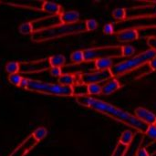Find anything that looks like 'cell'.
Returning a JSON list of instances; mask_svg holds the SVG:
<instances>
[{"label": "cell", "mask_w": 156, "mask_h": 156, "mask_svg": "<svg viewBox=\"0 0 156 156\" xmlns=\"http://www.w3.org/2000/svg\"><path fill=\"white\" fill-rule=\"evenodd\" d=\"M76 101L80 106L90 108L91 110H94L95 112H98L101 114H104L115 121H118L134 130H136L138 133L145 134L148 125L144 122L138 120L134 115L131 114L130 112L118 108L109 102L103 101L101 100L95 99L91 96H80L76 97Z\"/></svg>", "instance_id": "cell-1"}, {"label": "cell", "mask_w": 156, "mask_h": 156, "mask_svg": "<svg viewBox=\"0 0 156 156\" xmlns=\"http://www.w3.org/2000/svg\"><path fill=\"white\" fill-rule=\"evenodd\" d=\"M84 32H87L85 21L80 20L75 24H56L38 29L31 35L30 38L33 42L41 43Z\"/></svg>", "instance_id": "cell-2"}, {"label": "cell", "mask_w": 156, "mask_h": 156, "mask_svg": "<svg viewBox=\"0 0 156 156\" xmlns=\"http://www.w3.org/2000/svg\"><path fill=\"white\" fill-rule=\"evenodd\" d=\"M156 57V51L149 48L138 55H135L134 57H132L128 59L122 60L121 62L116 63L111 69V74L112 78H116L124 74H127L142 66L144 64L148 63L152 58Z\"/></svg>", "instance_id": "cell-3"}, {"label": "cell", "mask_w": 156, "mask_h": 156, "mask_svg": "<svg viewBox=\"0 0 156 156\" xmlns=\"http://www.w3.org/2000/svg\"><path fill=\"white\" fill-rule=\"evenodd\" d=\"M28 91L36 92L44 95H52V96H59V97H70L73 96L72 87L63 86L58 83H49L37 80H27V84L26 89Z\"/></svg>", "instance_id": "cell-4"}, {"label": "cell", "mask_w": 156, "mask_h": 156, "mask_svg": "<svg viewBox=\"0 0 156 156\" xmlns=\"http://www.w3.org/2000/svg\"><path fill=\"white\" fill-rule=\"evenodd\" d=\"M122 46H104L98 48H90L83 49L84 52V62H91L100 58H122Z\"/></svg>", "instance_id": "cell-5"}, {"label": "cell", "mask_w": 156, "mask_h": 156, "mask_svg": "<svg viewBox=\"0 0 156 156\" xmlns=\"http://www.w3.org/2000/svg\"><path fill=\"white\" fill-rule=\"evenodd\" d=\"M19 64H20V72L23 74L39 73L42 71L48 70L51 68L48 58L37 59V60H32V61H23V62H19Z\"/></svg>", "instance_id": "cell-6"}, {"label": "cell", "mask_w": 156, "mask_h": 156, "mask_svg": "<svg viewBox=\"0 0 156 156\" xmlns=\"http://www.w3.org/2000/svg\"><path fill=\"white\" fill-rule=\"evenodd\" d=\"M112 78L110 70H95L91 72H86L80 74V83L89 84H100Z\"/></svg>", "instance_id": "cell-7"}, {"label": "cell", "mask_w": 156, "mask_h": 156, "mask_svg": "<svg viewBox=\"0 0 156 156\" xmlns=\"http://www.w3.org/2000/svg\"><path fill=\"white\" fill-rule=\"evenodd\" d=\"M37 144L38 142L36 141L34 137L30 134L9 154V156H25L35 146H37Z\"/></svg>", "instance_id": "cell-8"}, {"label": "cell", "mask_w": 156, "mask_h": 156, "mask_svg": "<svg viewBox=\"0 0 156 156\" xmlns=\"http://www.w3.org/2000/svg\"><path fill=\"white\" fill-rule=\"evenodd\" d=\"M134 116L148 126L156 124V115L144 107H137L134 110Z\"/></svg>", "instance_id": "cell-9"}, {"label": "cell", "mask_w": 156, "mask_h": 156, "mask_svg": "<svg viewBox=\"0 0 156 156\" xmlns=\"http://www.w3.org/2000/svg\"><path fill=\"white\" fill-rule=\"evenodd\" d=\"M117 40L121 43H129L137 40L140 37V33L137 28H127L116 33Z\"/></svg>", "instance_id": "cell-10"}, {"label": "cell", "mask_w": 156, "mask_h": 156, "mask_svg": "<svg viewBox=\"0 0 156 156\" xmlns=\"http://www.w3.org/2000/svg\"><path fill=\"white\" fill-rule=\"evenodd\" d=\"M59 24H75L80 21V15L77 10L63 11L58 16Z\"/></svg>", "instance_id": "cell-11"}, {"label": "cell", "mask_w": 156, "mask_h": 156, "mask_svg": "<svg viewBox=\"0 0 156 156\" xmlns=\"http://www.w3.org/2000/svg\"><path fill=\"white\" fill-rule=\"evenodd\" d=\"M144 139V136L143 133H136L133 143L127 147L123 156H136L137 151L142 147Z\"/></svg>", "instance_id": "cell-12"}, {"label": "cell", "mask_w": 156, "mask_h": 156, "mask_svg": "<svg viewBox=\"0 0 156 156\" xmlns=\"http://www.w3.org/2000/svg\"><path fill=\"white\" fill-rule=\"evenodd\" d=\"M40 11H43L47 14H50L51 16H59L62 12V6L59 4L54 3V2H48V1H43L41 3L40 6Z\"/></svg>", "instance_id": "cell-13"}, {"label": "cell", "mask_w": 156, "mask_h": 156, "mask_svg": "<svg viewBox=\"0 0 156 156\" xmlns=\"http://www.w3.org/2000/svg\"><path fill=\"white\" fill-rule=\"evenodd\" d=\"M122 87V85L120 83V81L116 78H112L111 80H109L108 82H106L102 86L101 94L104 96H109V95L114 93L115 91H117L118 90H120Z\"/></svg>", "instance_id": "cell-14"}, {"label": "cell", "mask_w": 156, "mask_h": 156, "mask_svg": "<svg viewBox=\"0 0 156 156\" xmlns=\"http://www.w3.org/2000/svg\"><path fill=\"white\" fill-rule=\"evenodd\" d=\"M58 84L63 85V86H69V87H73L74 85L80 83V75L76 74H70V73H63L58 79Z\"/></svg>", "instance_id": "cell-15"}, {"label": "cell", "mask_w": 156, "mask_h": 156, "mask_svg": "<svg viewBox=\"0 0 156 156\" xmlns=\"http://www.w3.org/2000/svg\"><path fill=\"white\" fill-rule=\"evenodd\" d=\"M115 64V58H100L94 61L96 70H110Z\"/></svg>", "instance_id": "cell-16"}, {"label": "cell", "mask_w": 156, "mask_h": 156, "mask_svg": "<svg viewBox=\"0 0 156 156\" xmlns=\"http://www.w3.org/2000/svg\"><path fill=\"white\" fill-rule=\"evenodd\" d=\"M49 64L51 68H62L66 65V57L62 54H55L48 57Z\"/></svg>", "instance_id": "cell-17"}, {"label": "cell", "mask_w": 156, "mask_h": 156, "mask_svg": "<svg viewBox=\"0 0 156 156\" xmlns=\"http://www.w3.org/2000/svg\"><path fill=\"white\" fill-rule=\"evenodd\" d=\"M134 136H135V133L133 132H132L130 130H126L122 133V135L120 137V140H119V144L128 147L133 143V141L134 139Z\"/></svg>", "instance_id": "cell-18"}, {"label": "cell", "mask_w": 156, "mask_h": 156, "mask_svg": "<svg viewBox=\"0 0 156 156\" xmlns=\"http://www.w3.org/2000/svg\"><path fill=\"white\" fill-rule=\"evenodd\" d=\"M18 32L22 35H32L35 32L34 26L31 21H27L25 23H22L18 27Z\"/></svg>", "instance_id": "cell-19"}, {"label": "cell", "mask_w": 156, "mask_h": 156, "mask_svg": "<svg viewBox=\"0 0 156 156\" xmlns=\"http://www.w3.org/2000/svg\"><path fill=\"white\" fill-rule=\"evenodd\" d=\"M112 17L118 21V22H122V21H124L126 18H127V8H124V7H118V8H115L112 13Z\"/></svg>", "instance_id": "cell-20"}, {"label": "cell", "mask_w": 156, "mask_h": 156, "mask_svg": "<svg viewBox=\"0 0 156 156\" xmlns=\"http://www.w3.org/2000/svg\"><path fill=\"white\" fill-rule=\"evenodd\" d=\"M5 70L9 74H16L20 72V64L18 61H9L5 66Z\"/></svg>", "instance_id": "cell-21"}, {"label": "cell", "mask_w": 156, "mask_h": 156, "mask_svg": "<svg viewBox=\"0 0 156 156\" xmlns=\"http://www.w3.org/2000/svg\"><path fill=\"white\" fill-rule=\"evenodd\" d=\"M70 61L74 65H79L84 62V52L83 50H75L70 54Z\"/></svg>", "instance_id": "cell-22"}, {"label": "cell", "mask_w": 156, "mask_h": 156, "mask_svg": "<svg viewBox=\"0 0 156 156\" xmlns=\"http://www.w3.org/2000/svg\"><path fill=\"white\" fill-rule=\"evenodd\" d=\"M73 90V96L80 97V96H88V90L87 85L82 83H78L72 87Z\"/></svg>", "instance_id": "cell-23"}, {"label": "cell", "mask_w": 156, "mask_h": 156, "mask_svg": "<svg viewBox=\"0 0 156 156\" xmlns=\"http://www.w3.org/2000/svg\"><path fill=\"white\" fill-rule=\"evenodd\" d=\"M31 135L34 137V139L36 141H37L39 143V142L43 141L47 137V135H48V130L45 127H38V128H37L31 133Z\"/></svg>", "instance_id": "cell-24"}, {"label": "cell", "mask_w": 156, "mask_h": 156, "mask_svg": "<svg viewBox=\"0 0 156 156\" xmlns=\"http://www.w3.org/2000/svg\"><path fill=\"white\" fill-rule=\"evenodd\" d=\"M87 90H88V96H96V95H101V90H102V86L100 84H89L87 85Z\"/></svg>", "instance_id": "cell-25"}, {"label": "cell", "mask_w": 156, "mask_h": 156, "mask_svg": "<svg viewBox=\"0 0 156 156\" xmlns=\"http://www.w3.org/2000/svg\"><path fill=\"white\" fill-rule=\"evenodd\" d=\"M22 79H23V77L19 73L9 74L8 77H7V80H8L9 83H11L12 85H14L16 87H19V85H20V83L22 81Z\"/></svg>", "instance_id": "cell-26"}, {"label": "cell", "mask_w": 156, "mask_h": 156, "mask_svg": "<svg viewBox=\"0 0 156 156\" xmlns=\"http://www.w3.org/2000/svg\"><path fill=\"white\" fill-rule=\"evenodd\" d=\"M85 26H86L87 31H94L99 27V22L96 19L90 18V19L85 20Z\"/></svg>", "instance_id": "cell-27"}, {"label": "cell", "mask_w": 156, "mask_h": 156, "mask_svg": "<svg viewBox=\"0 0 156 156\" xmlns=\"http://www.w3.org/2000/svg\"><path fill=\"white\" fill-rule=\"evenodd\" d=\"M122 58H124V57L130 58V57H133L135 54V48L132 45H124V46H122Z\"/></svg>", "instance_id": "cell-28"}, {"label": "cell", "mask_w": 156, "mask_h": 156, "mask_svg": "<svg viewBox=\"0 0 156 156\" xmlns=\"http://www.w3.org/2000/svg\"><path fill=\"white\" fill-rule=\"evenodd\" d=\"M126 149H127L126 146H124V145H122L121 144H118L111 156H123Z\"/></svg>", "instance_id": "cell-29"}, {"label": "cell", "mask_w": 156, "mask_h": 156, "mask_svg": "<svg viewBox=\"0 0 156 156\" xmlns=\"http://www.w3.org/2000/svg\"><path fill=\"white\" fill-rule=\"evenodd\" d=\"M145 134L150 139H152L154 141H156V124H154V125H149Z\"/></svg>", "instance_id": "cell-30"}, {"label": "cell", "mask_w": 156, "mask_h": 156, "mask_svg": "<svg viewBox=\"0 0 156 156\" xmlns=\"http://www.w3.org/2000/svg\"><path fill=\"white\" fill-rule=\"evenodd\" d=\"M102 31H103V33L105 35H112V34L115 33V27L112 24L108 23V24L103 26Z\"/></svg>", "instance_id": "cell-31"}, {"label": "cell", "mask_w": 156, "mask_h": 156, "mask_svg": "<svg viewBox=\"0 0 156 156\" xmlns=\"http://www.w3.org/2000/svg\"><path fill=\"white\" fill-rule=\"evenodd\" d=\"M48 72H49V74H50L52 77L58 78V79L63 74V72H62V68H56V67L50 68V69H48Z\"/></svg>", "instance_id": "cell-32"}, {"label": "cell", "mask_w": 156, "mask_h": 156, "mask_svg": "<svg viewBox=\"0 0 156 156\" xmlns=\"http://www.w3.org/2000/svg\"><path fill=\"white\" fill-rule=\"evenodd\" d=\"M145 148H146V150L148 151L150 156H153L154 155V154H156V141H154V142L152 143V144H149L148 146H146Z\"/></svg>", "instance_id": "cell-33"}, {"label": "cell", "mask_w": 156, "mask_h": 156, "mask_svg": "<svg viewBox=\"0 0 156 156\" xmlns=\"http://www.w3.org/2000/svg\"><path fill=\"white\" fill-rule=\"evenodd\" d=\"M147 44L150 47V48L156 51V37H148Z\"/></svg>", "instance_id": "cell-34"}, {"label": "cell", "mask_w": 156, "mask_h": 156, "mask_svg": "<svg viewBox=\"0 0 156 156\" xmlns=\"http://www.w3.org/2000/svg\"><path fill=\"white\" fill-rule=\"evenodd\" d=\"M136 156H150L148 151L146 150L145 147H141L138 151H137V154Z\"/></svg>", "instance_id": "cell-35"}, {"label": "cell", "mask_w": 156, "mask_h": 156, "mask_svg": "<svg viewBox=\"0 0 156 156\" xmlns=\"http://www.w3.org/2000/svg\"><path fill=\"white\" fill-rule=\"evenodd\" d=\"M149 68L151 69L152 71H156V57L154 58H152L149 62H148Z\"/></svg>", "instance_id": "cell-36"}, {"label": "cell", "mask_w": 156, "mask_h": 156, "mask_svg": "<svg viewBox=\"0 0 156 156\" xmlns=\"http://www.w3.org/2000/svg\"><path fill=\"white\" fill-rule=\"evenodd\" d=\"M27 80H28V79H26V78H23L22 79V81H21V83H20V85H19V87L18 88H20V89H26V87H27Z\"/></svg>", "instance_id": "cell-37"}]
</instances>
